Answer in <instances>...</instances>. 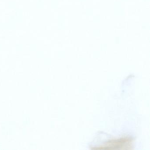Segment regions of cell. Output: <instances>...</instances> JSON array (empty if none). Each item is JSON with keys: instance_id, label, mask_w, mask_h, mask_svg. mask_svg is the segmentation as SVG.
Listing matches in <instances>:
<instances>
[{"instance_id": "obj_1", "label": "cell", "mask_w": 150, "mask_h": 150, "mask_svg": "<svg viewBox=\"0 0 150 150\" xmlns=\"http://www.w3.org/2000/svg\"><path fill=\"white\" fill-rule=\"evenodd\" d=\"M132 139L128 137L110 139L104 144L95 146L92 149L114 150V149H130L132 146Z\"/></svg>"}]
</instances>
